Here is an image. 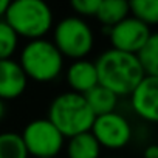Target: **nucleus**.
<instances>
[{"mask_svg": "<svg viewBox=\"0 0 158 158\" xmlns=\"http://www.w3.org/2000/svg\"><path fill=\"white\" fill-rule=\"evenodd\" d=\"M19 44V36L16 31L2 19L0 20V60L11 59Z\"/></svg>", "mask_w": 158, "mask_h": 158, "instance_id": "a211bd4d", "label": "nucleus"}, {"mask_svg": "<svg viewBox=\"0 0 158 158\" xmlns=\"http://www.w3.org/2000/svg\"><path fill=\"white\" fill-rule=\"evenodd\" d=\"M130 98L138 116L150 123L158 119V77L144 76L130 93Z\"/></svg>", "mask_w": 158, "mask_h": 158, "instance_id": "1a4fd4ad", "label": "nucleus"}, {"mask_svg": "<svg viewBox=\"0 0 158 158\" xmlns=\"http://www.w3.org/2000/svg\"><path fill=\"white\" fill-rule=\"evenodd\" d=\"M144 158H158V146L156 144H149L144 149Z\"/></svg>", "mask_w": 158, "mask_h": 158, "instance_id": "aec40b11", "label": "nucleus"}, {"mask_svg": "<svg viewBox=\"0 0 158 158\" xmlns=\"http://www.w3.org/2000/svg\"><path fill=\"white\" fill-rule=\"evenodd\" d=\"M20 138L27 153L36 158H54L62 150L65 141L62 133L47 118L30 121L25 126Z\"/></svg>", "mask_w": 158, "mask_h": 158, "instance_id": "423d86ee", "label": "nucleus"}, {"mask_svg": "<svg viewBox=\"0 0 158 158\" xmlns=\"http://www.w3.org/2000/svg\"><path fill=\"white\" fill-rule=\"evenodd\" d=\"M101 0H71V8L79 14L77 17H89V16H96L98 8H99Z\"/></svg>", "mask_w": 158, "mask_h": 158, "instance_id": "6ab92c4d", "label": "nucleus"}, {"mask_svg": "<svg viewBox=\"0 0 158 158\" xmlns=\"http://www.w3.org/2000/svg\"><path fill=\"white\" fill-rule=\"evenodd\" d=\"M90 132L101 147L109 149H121L132 138L130 123L116 112L96 116Z\"/></svg>", "mask_w": 158, "mask_h": 158, "instance_id": "0eeeda50", "label": "nucleus"}, {"mask_svg": "<svg viewBox=\"0 0 158 158\" xmlns=\"http://www.w3.org/2000/svg\"><path fill=\"white\" fill-rule=\"evenodd\" d=\"M19 64L27 77L37 82H50L60 74L64 56L51 40L42 37L30 40L23 47Z\"/></svg>", "mask_w": 158, "mask_h": 158, "instance_id": "20e7f679", "label": "nucleus"}, {"mask_svg": "<svg viewBox=\"0 0 158 158\" xmlns=\"http://www.w3.org/2000/svg\"><path fill=\"white\" fill-rule=\"evenodd\" d=\"M0 158H28L20 133L16 132L0 133Z\"/></svg>", "mask_w": 158, "mask_h": 158, "instance_id": "dca6fc26", "label": "nucleus"}, {"mask_svg": "<svg viewBox=\"0 0 158 158\" xmlns=\"http://www.w3.org/2000/svg\"><path fill=\"white\" fill-rule=\"evenodd\" d=\"M62 56L74 60L84 59L93 48L95 36L90 25L77 16H68L54 25L53 40Z\"/></svg>", "mask_w": 158, "mask_h": 158, "instance_id": "39448f33", "label": "nucleus"}, {"mask_svg": "<svg viewBox=\"0 0 158 158\" xmlns=\"http://www.w3.org/2000/svg\"><path fill=\"white\" fill-rule=\"evenodd\" d=\"M47 119L62 133L64 138H71L79 133L90 132L95 115L89 109L82 95L65 92L51 101Z\"/></svg>", "mask_w": 158, "mask_h": 158, "instance_id": "f03ea898", "label": "nucleus"}, {"mask_svg": "<svg viewBox=\"0 0 158 158\" xmlns=\"http://www.w3.org/2000/svg\"><path fill=\"white\" fill-rule=\"evenodd\" d=\"M67 84L71 87V92L85 95L89 90L98 85V74L95 62L87 59L74 60L67 70Z\"/></svg>", "mask_w": 158, "mask_h": 158, "instance_id": "9b49d317", "label": "nucleus"}, {"mask_svg": "<svg viewBox=\"0 0 158 158\" xmlns=\"http://www.w3.org/2000/svg\"><path fill=\"white\" fill-rule=\"evenodd\" d=\"M95 67L98 74V84L113 92L116 96L130 95L146 76L135 54L118 51L113 48L101 53L95 62Z\"/></svg>", "mask_w": 158, "mask_h": 158, "instance_id": "f257e3e1", "label": "nucleus"}, {"mask_svg": "<svg viewBox=\"0 0 158 158\" xmlns=\"http://www.w3.org/2000/svg\"><path fill=\"white\" fill-rule=\"evenodd\" d=\"M129 16V2L127 0H101L96 13L98 20L106 27L112 28L123 19Z\"/></svg>", "mask_w": 158, "mask_h": 158, "instance_id": "4468645a", "label": "nucleus"}, {"mask_svg": "<svg viewBox=\"0 0 158 158\" xmlns=\"http://www.w3.org/2000/svg\"><path fill=\"white\" fill-rule=\"evenodd\" d=\"M135 57L146 76L158 77V34L153 33L149 40L135 53Z\"/></svg>", "mask_w": 158, "mask_h": 158, "instance_id": "2eb2a0df", "label": "nucleus"}, {"mask_svg": "<svg viewBox=\"0 0 158 158\" xmlns=\"http://www.w3.org/2000/svg\"><path fill=\"white\" fill-rule=\"evenodd\" d=\"M101 146L92 132L74 135L68 139L67 156L68 158H99Z\"/></svg>", "mask_w": 158, "mask_h": 158, "instance_id": "ddd939ff", "label": "nucleus"}, {"mask_svg": "<svg viewBox=\"0 0 158 158\" xmlns=\"http://www.w3.org/2000/svg\"><path fill=\"white\" fill-rule=\"evenodd\" d=\"M152 30L149 25L139 22L138 19L127 16L115 27L109 28V36L113 50L135 54L152 36Z\"/></svg>", "mask_w": 158, "mask_h": 158, "instance_id": "6e6552de", "label": "nucleus"}, {"mask_svg": "<svg viewBox=\"0 0 158 158\" xmlns=\"http://www.w3.org/2000/svg\"><path fill=\"white\" fill-rule=\"evenodd\" d=\"M129 13L149 27L155 25L158 22V0H132L129 2Z\"/></svg>", "mask_w": 158, "mask_h": 158, "instance_id": "f3484780", "label": "nucleus"}, {"mask_svg": "<svg viewBox=\"0 0 158 158\" xmlns=\"http://www.w3.org/2000/svg\"><path fill=\"white\" fill-rule=\"evenodd\" d=\"M8 5H10L8 0H0V20L5 17V11H6Z\"/></svg>", "mask_w": 158, "mask_h": 158, "instance_id": "412c9836", "label": "nucleus"}, {"mask_svg": "<svg viewBox=\"0 0 158 158\" xmlns=\"http://www.w3.org/2000/svg\"><path fill=\"white\" fill-rule=\"evenodd\" d=\"M3 20L17 36L34 40L42 39L51 30L53 13L42 0H14L10 2Z\"/></svg>", "mask_w": 158, "mask_h": 158, "instance_id": "7ed1b4c3", "label": "nucleus"}, {"mask_svg": "<svg viewBox=\"0 0 158 158\" xmlns=\"http://www.w3.org/2000/svg\"><path fill=\"white\" fill-rule=\"evenodd\" d=\"M82 96H84L89 109L95 115V118L115 112V107H116V102H118V96L113 92L104 89L99 84L96 87H93L92 90H89Z\"/></svg>", "mask_w": 158, "mask_h": 158, "instance_id": "f8f14e48", "label": "nucleus"}, {"mask_svg": "<svg viewBox=\"0 0 158 158\" xmlns=\"http://www.w3.org/2000/svg\"><path fill=\"white\" fill-rule=\"evenodd\" d=\"M6 115V106H5V101L0 99V121H2Z\"/></svg>", "mask_w": 158, "mask_h": 158, "instance_id": "4be33fe9", "label": "nucleus"}, {"mask_svg": "<svg viewBox=\"0 0 158 158\" xmlns=\"http://www.w3.org/2000/svg\"><path fill=\"white\" fill-rule=\"evenodd\" d=\"M28 77L19 62L13 59L0 60V99H14L27 89Z\"/></svg>", "mask_w": 158, "mask_h": 158, "instance_id": "9d476101", "label": "nucleus"}]
</instances>
